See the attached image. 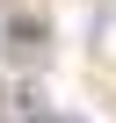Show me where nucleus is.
Instances as JSON below:
<instances>
[{
	"mask_svg": "<svg viewBox=\"0 0 116 123\" xmlns=\"http://www.w3.org/2000/svg\"><path fill=\"white\" fill-rule=\"evenodd\" d=\"M7 51H15V58H44V22H36V15H15V22H7Z\"/></svg>",
	"mask_w": 116,
	"mask_h": 123,
	"instance_id": "obj_1",
	"label": "nucleus"
},
{
	"mask_svg": "<svg viewBox=\"0 0 116 123\" xmlns=\"http://www.w3.org/2000/svg\"><path fill=\"white\" fill-rule=\"evenodd\" d=\"M0 123H15V109H7V87H0Z\"/></svg>",
	"mask_w": 116,
	"mask_h": 123,
	"instance_id": "obj_2",
	"label": "nucleus"
}]
</instances>
